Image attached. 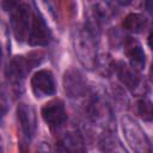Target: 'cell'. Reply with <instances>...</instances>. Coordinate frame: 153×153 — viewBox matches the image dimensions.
Listing matches in <instances>:
<instances>
[{"mask_svg":"<svg viewBox=\"0 0 153 153\" xmlns=\"http://www.w3.org/2000/svg\"><path fill=\"white\" fill-rule=\"evenodd\" d=\"M42 117L50 127L61 126L67 118L63 102L61 99H53L48 102L42 108Z\"/></svg>","mask_w":153,"mask_h":153,"instance_id":"5b68a950","label":"cell"},{"mask_svg":"<svg viewBox=\"0 0 153 153\" xmlns=\"http://www.w3.org/2000/svg\"><path fill=\"white\" fill-rule=\"evenodd\" d=\"M91 117L93 118L94 122H99L102 124L108 123L110 118V111L106 104L102 102H94L91 106Z\"/></svg>","mask_w":153,"mask_h":153,"instance_id":"7c38bea8","label":"cell"},{"mask_svg":"<svg viewBox=\"0 0 153 153\" xmlns=\"http://www.w3.org/2000/svg\"><path fill=\"white\" fill-rule=\"evenodd\" d=\"M63 88L71 98L81 97L87 91L86 80L79 71L68 69L63 75Z\"/></svg>","mask_w":153,"mask_h":153,"instance_id":"277c9868","label":"cell"},{"mask_svg":"<svg viewBox=\"0 0 153 153\" xmlns=\"http://www.w3.org/2000/svg\"><path fill=\"white\" fill-rule=\"evenodd\" d=\"M31 86L33 93L37 97L50 96L55 92V81L50 71L41 69L36 72L31 79Z\"/></svg>","mask_w":153,"mask_h":153,"instance_id":"8992f818","label":"cell"},{"mask_svg":"<svg viewBox=\"0 0 153 153\" xmlns=\"http://www.w3.org/2000/svg\"><path fill=\"white\" fill-rule=\"evenodd\" d=\"M122 130L124 133V137L131 149L139 153H147L151 152L149 141L145 134V131L141 129V127L129 116H123L121 120Z\"/></svg>","mask_w":153,"mask_h":153,"instance_id":"7a4b0ae2","label":"cell"},{"mask_svg":"<svg viewBox=\"0 0 153 153\" xmlns=\"http://www.w3.org/2000/svg\"><path fill=\"white\" fill-rule=\"evenodd\" d=\"M50 39L48 26L39 14H33L27 42L30 45H47Z\"/></svg>","mask_w":153,"mask_h":153,"instance_id":"ba28073f","label":"cell"},{"mask_svg":"<svg viewBox=\"0 0 153 153\" xmlns=\"http://www.w3.org/2000/svg\"><path fill=\"white\" fill-rule=\"evenodd\" d=\"M115 69L121 82L124 86H127L129 90H135L140 85L141 82L140 74L137 69H135L133 66H129L124 62H117L115 65Z\"/></svg>","mask_w":153,"mask_h":153,"instance_id":"30bf717a","label":"cell"},{"mask_svg":"<svg viewBox=\"0 0 153 153\" xmlns=\"http://www.w3.org/2000/svg\"><path fill=\"white\" fill-rule=\"evenodd\" d=\"M73 45L80 63L87 69H92L97 62L93 33L88 29L76 30L73 37Z\"/></svg>","mask_w":153,"mask_h":153,"instance_id":"6da1fadb","label":"cell"},{"mask_svg":"<svg viewBox=\"0 0 153 153\" xmlns=\"http://www.w3.org/2000/svg\"><path fill=\"white\" fill-rule=\"evenodd\" d=\"M137 114L146 122L153 121V103L147 99L139 100L137 102Z\"/></svg>","mask_w":153,"mask_h":153,"instance_id":"5bb4252c","label":"cell"},{"mask_svg":"<svg viewBox=\"0 0 153 153\" xmlns=\"http://www.w3.org/2000/svg\"><path fill=\"white\" fill-rule=\"evenodd\" d=\"M62 151H82V139L76 133H68L60 142Z\"/></svg>","mask_w":153,"mask_h":153,"instance_id":"4fadbf2b","label":"cell"},{"mask_svg":"<svg viewBox=\"0 0 153 153\" xmlns=\"http://www.w3.org/2000/svg\"><path fill=\"white\" fill-rule=\"evenodd\" d=\"M17 116L20 123L22 131L27 139H31L36 134V128H37L36 114L33 108L25 103H20L17 109Z\"/></svg>","mask_w":153,"mask_h":153,"instance_id":"52a82bcc","label":"cell"},{"mask_svg":"<svg viewBox=\"0 0 153 153\" xmlns=\"http://www.w3.org/2000/svg\"><path fill=\"white\" fill-rule=\"evenodd\" d=\"M115 139H116V137H114V136H111V135H106V136H104L103 140L100 141L102 148H103L104 151H108V149H109V146H112V151H123V148L121 147V145H117V146L114 145Z\"/></svg>","mask_w":153,"mask_h":153,"instance_id":"9a60e30c","label":"cell"},{"mask_svg":"<svg viewBox=\"0 0 153 153\" xmlns=\"http://www.w3.org/2000/svg\"><path fill=\"white\" fill-rule=\"evenodd\" d=\"M32 17L30 8L27 5H18L12 12V29L14 37L17 41L23 42L29 38L31 25H32Z\"/></svg>","mask_w":153,"mask_h":153,"instance_id":"3957f363","label":"cell"},{"mask_svg":"<svg viewBox=\"0 0 153 153\" xmlns=\"http://www.w3.org/2000/svg\"><path fill=\"white\" fill-rule=\"evenodd\" d=\"M146 18L140 13H130L123 20V27L130 32L139 33L142 32L146 26Z\"/></svg>","mask_w":153,"mask_h":153,"instance_id":"8fae6325","label":"cell"},{"mask_svg":"<svg viewBox=\"0 0 153 153\" xmlns=\"http://www.w3.org/2000/svg\"><path fill=\"white\" fill-rule=\"evenodd\" d=\"M1 5L5 11H13L18 6V0H2Z\"/></svg>","mask_w":153,"mask_h":153,"instance_id":"2e32d148","label":"cell"},{"mask_svg":"<svg viewBox=\"0 0 153 153\" xmlns=\"http://www.w3.org/2000/svg\"><path fill=\"white\" fill-rule=\"evenodd\" d=\"M124 53L130 62V66H133L135 69L141 71L145 67V53L141 47V44L131 37H127L124 41Z\"/></svg>","mask_w":153,"mask_h":153,"instance_id":"9c48e42d","label":"cell"},{"mask_svg":"<svg viewBox=\"0 0 153 153\" xmlns=\"http://www.w3.org/2000/svg\"><path fill=\"white\" fill-rule=\"evenodd\" d=\"M151 78L153 80V63H152V68H151Z\"/></svg>","mask_w":153,"mask_h":153,"instance_id":"d6986e66","label":"cell"},{"mask_svg":"<svg viewBox=\"0 0 153 153\" xmlns=\"http://www.w3.org/2000/svg\"><path fill=\"white\" fill-rule=\"evenodd\" d=\"M121 5H129L131 2V0H117Z\"/></svg>","mask_w":153,"mask_h":153,"instance_id":"ac0fdd59","label":"cell"},{"mask_svg":"<svg viewBox=\"0 0 153 153\" xmlns=\"http://www.w3.org/2000/svg\"><path fill=\"white\" fill-rule=\"evenodd\" d=\"M147 42H148V47L153 50V31L149 33V36H148V41H147Z\"/></svg>","mask_w":153,"mask_h":153,"instance_id":"e0dca14e","label":"cell"}]
</instances>
